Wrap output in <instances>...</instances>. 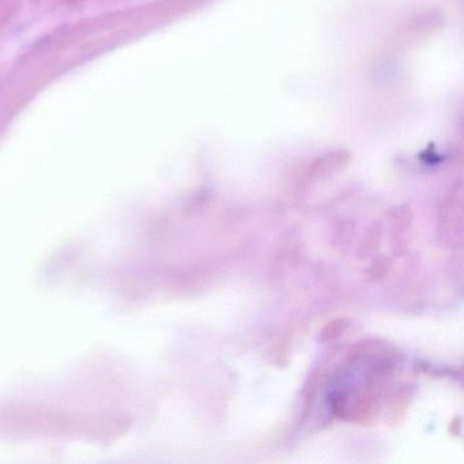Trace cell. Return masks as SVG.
<instances>
[{
    "label": "cell",
    "instance_id": "cell-1",
    "mask_svg": "<svg viewBox=\"0 0 464 464\" xmlns=\"http://www.w3.org/2000/svg\"><path fill=\"white\" fill-rule=\"evenodd\" d=\"M439 225L445 243L455 246L461 244V225H463V208H461L460 191H453L445 198L440 208Z\"/></svg>",
    "mask_w": 464,
    "mask_h": 464
},
{
    "label": "cell",
    "instance_id": "cell-2",
    "mask_svg": "<svg viewBox=\"0 0 464 464\" xmlns=\"http://www.w3.org/2000/svg\"><path fill=\"white\" fill-rule=\"evenodd\" d=\"M392 222L393 254L403 255L411 240L412 213L407 205L398 206L390 213Z\"/></svg>",
    "mask_w": 464,
    "mask_h": 464
},
{
    "label": "cell",
    "instance_id": "cell-3",
    "mask_svg": "<svg viewBox=\"0 0 464 464\" xmlns=\"http://www.w3.org/2000/svg\"><path fill=\"white\" fill-rule=\"evenodd\" d=\"M412 395H414V390L411 387L401 388L396 393L392 401V406H391L390 414H388V422L392 423V425H398L401 422V420L406 417Z\"/></svg>",
    "mask_w": 464,
    "mask_h": 464
},
{
    "label": "cell",
    "instance_id": "cell-4",
    "mask_svg": "<svg viewBox=\"0 0 464 464\" xmlns=\"http://www.w3.org/2000/svg\"><path fill=\"white\" fill-rule=\"evenodd\" d=\"M382 238V225L380 221H374L371 227L366 230L365 238H363L362 244H361L360 251H358V256L361 259L369 256L373 254L377 248H379L380 243Z\"/></svg>",
    "mask_w": 464,
    "mask_h": 464
},
{
    "label": "cell",
    "instance_id": "cell-5",
    "mask_svg": "<svg viewBox=\"0 0 464 464\" xmlns=\"http://www.w3.org/2000/svg\"><path fill=\"white\" fill-rule=\"evenodd\" d=\"M352 325V320L347 317H336V319L330 320L324 327L320 330L319 341L323 343L335 341L341 338Z\"/></svg>",
    "mask_w": 464,
    "mask_h": 464
},
{
    "label": "cell",
    "instance_id": "cell-6",
    "mask_svg": "<svg viewBox=\"0 0 464 464\" xmlns=\"http://www.w3.org/2000/svg\"><path fill=\"white\" fill-rule=\"evenodd\" d=\"M392 260L387 255H377L368 267V278L371 282L382 281L390 273Z\"/></svg>",
    "mask_w": 464,
    "mask_h": 464
},
{
    "label": "cell",
    "instance_id": "cell-7",
    "mask_svg": "<svg viewBox=\"0 0 464 464\" xmlns=\"http://www.w3.org/2000/svg\"><path fill=\"white\" fill-rule=\"evenodd\" d=\"M448 431H450V436L455 437V439L461 437V431H463V420H461V417H455L450 420Z\"/></svg>",
    "mask_w": 464,
    "mask_h": 464
}]
</instances>
